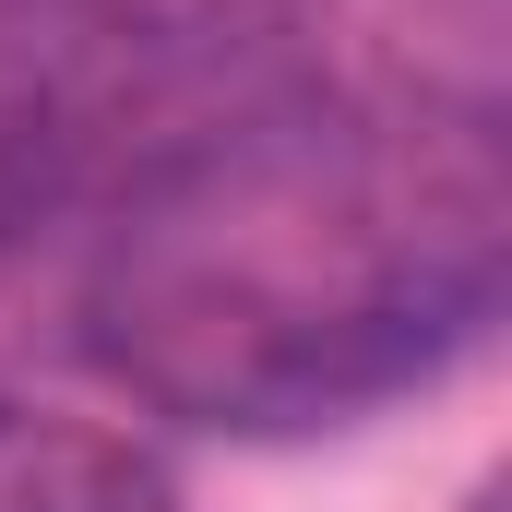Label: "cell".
<instances>
[{
    "mask_svg": "<svg viewBox=\"0 0 512 512\" xmlns=\"http://www.w3.org/2000/svg\"><path fill=\"white\" fill-rule=\"evenodd\" d=\"M512 251V179L477 108L274 120L155 179L108 239L96 322L155 405L215 429H322L441 370Z\"/></svg>",
    "mask_w": 512,
    "mask_h": 512,
    "instance_id": "1",
    "label": "cell"
},
{
    "mask_svg": "<svg viewBox=\"0 0 512 512\" xmlns=\"http://www.w3.org/2000/svg\"><path fill=\"white\" fill-rule=\"evenodd\" d=\"M0 512H179L167 465L60 405H0Z\"/></svg>",
    "mask_w": 512,
    "mask_h": 512,
    "instance_id": "2",
    "label": "cell"
}]
</instances>
